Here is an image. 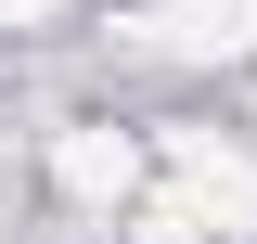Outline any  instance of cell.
Returning a JSON list of instances; mask_svg holds the SVG:
<instances>
[{
    "label": "cell",
    "instance_id": "2",
    "mask_svg": "<svg viewBox=\"0 0 257 244\" xmlns=\"http://www.w3.org/2000/svg\"><path fill=\"white\" fill-rule=\"evenodd\" d=\"M52 180L77 193V206H128V193H142V142H128V129H64Z\"/></svg>",
    "mask_w": 257,
    "mask_h": 244
},
{
    "label": "cell",
    "instance_id": "3",
    "mask_svg": "<svg viewBox=\"0 0 257 244\" xmlns=\"http://www.w3.org/2000/svg\"><path fill=\"white\" fill-rule=\"evenodd\" d=\"M180 193L206 206V231H257V154H231V142H180Z\"/></svg>",
    "mask_w": 257,
    "mask_h": 244
},
{
    "label": "cell",
    "instance_id": "1",
    "mask_svg": "<svg viewBox=\"0 0 257 244\" xmlns=\"http://www.w3.org/2000/svg\"><path fill=\"white\" fill-rule=\"evenodd\" d=\"M142 39L180 52V64H244V52H257V0H155Z\"/></svg>",
    "mask_w": 257,
    "mask_h": 244
},
{
    "label": "cell",
    "instance_id": "4",
    "mask_svg": "<svg viewBox=\"0 0 257 244\" xmlns=\"http://www.w3.org/2000/svg\"><path fill=\"white\" fill-rule=\"evenodd\" d=\"M0 13H13V26H26V13H39V0H0Z\"/></svg>",
    "mask_w": 257,
    "mask_h": 244
}]
</instances>
